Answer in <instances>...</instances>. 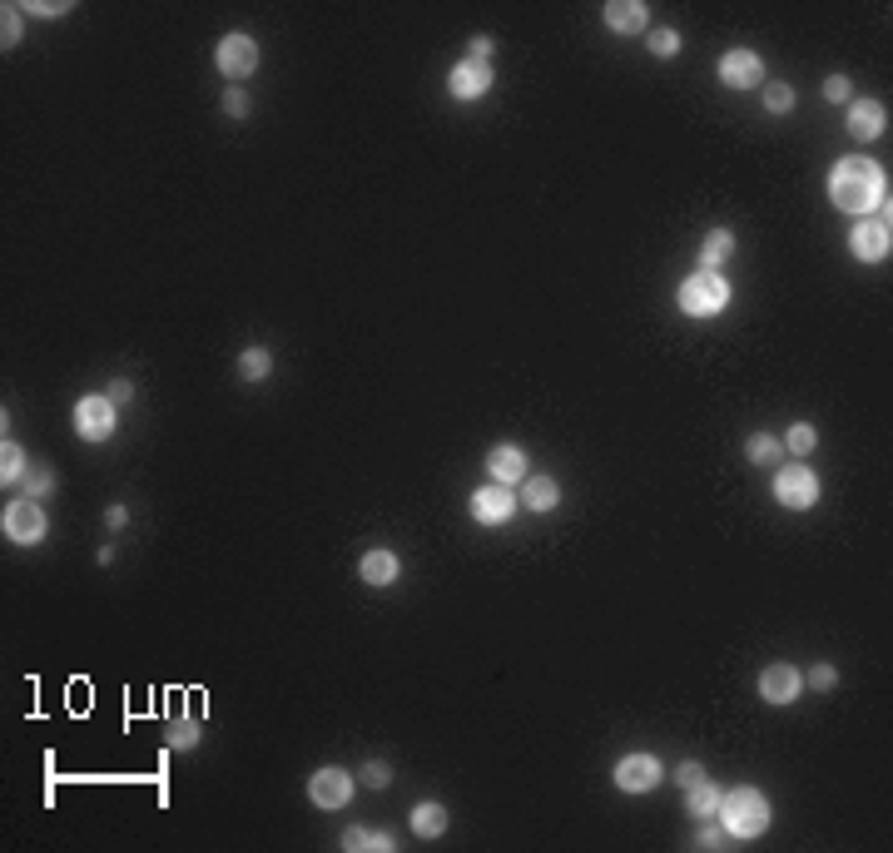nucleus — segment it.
<instances>
[{
	"instance_id": "nucleus-1",
	"label": "nucleus",
	"mask_w": 893,
	"mask_h": 853,
	"mask_svg": "<svg viewBox=\"0 0 893 853\" xmlns=\"http://www.w3.org/2000/svg\"><path fill=\"white\" fill-rule=\"evenodd\" d=\"M829 199L849 213H868L878 203H888V184L878 174V164H868V159H839L829 174Z\"/></svg>"
},
{
	"instance_id": "nucleus-2",
	"label": "nucleus",
	"mask_w": 893,
	"mask_h": 853,
	"mask_svg": "<svg viewBox=\"0 0 893 853\" xmlns=\"http://www.w3.org/2000/svg\"><path fill=\"white\" fill-rule=\"evenodd\" d=\"M720 824L730 828L734 838H754V834H764L770 828V804H764V794H754V789H730V794H720Z\"/></svg>"
},
{
	"instance_id": "nucleus-3",
	"label": "nucleus",
	"mask_w": 893,
	"mask_h": 853,
	"mask_svg": "<svg viewBox=\"0 0 893 853\" xmlns=\"http://www.w3.org/2000/svg\"><path fill=\"white\" fill-rule=\"evenodd\" d=\"M725 303H730V283L710 268H700L695 278L680 283V308L691 317H715V313H725Z\"/></svg>"
},
{
	"instance_id": "nucleus-4",
	"label": "nucleus",
	"mask_w": 893,
	"mask_h": 853,
	"mask_svg": "<svg viewBox=\"0 0 893 853\" xmlns=\"http://www.w3.org/2000/svg\"><path fill=\"white\" fill-rule=\"evenodd\" d=\"M774 496H779V506H789V511H809L819 502V476H814L805 462L784 466V472L774 476Z\"/></svg>"
},
{
	"instance_id": "nucleus-5",
	"label": "nucleus",
	"mask_w": 893,
	"mask_h": 853,
	"mask_svg": "<svg viewBox=\"0 0 893 853\" xmlns=\"http://www.w3.org/2000/svg\"><path fill=\"white\" fill-rule=\"evenodd\" d=\"M0 526H5V536L16 541V546H36V541H45V511L26 496V502H10L5 506Z\"/></svg>"
},
{
	"instance_id": "nucleus-6",
	"label": "nucleus",
	"mask_w": 893,
	"mask_h": 853,
	"mask_svg": "<svg viewBox=\"0 0 893 853\" xmlns=\"http://www.w3.org/2000/svg\"><path fill=\"white\" fill-rule=\"evenodd\" d=\"M75 432H80L85 442H105L109 432H115V402H109V397H85V402H75Z\"/></svg>"
},
{
	"instance_id": "nucleus-7",
	"label": "nucleus",
	"mask_w": 893,
	"mask_h": 853,
	"mask_svg": "<svg viewBox=\"0 0 893 853\" xmlns=\"http://www.w3.org/2000/svg\"><path fill=\"white\" fill-rule=\"evenodd\" d=\"M512 511H516L512 486L492 482V486H482V492H472V516H477L482 526H502V521H512Z\"/></svg>"
},
{
	"instance_id": "nucleus-8",
	"label": "nucleus",
	"mask_w": 893,
	"mask_h": 853,
	"mask_svg": "<svg viewBox=\"0 0 893 853\" xmlns=\"http://www.w3.org/2000/svg\"><path fill=\"white\" fill-rule=\"evenodd\" d=\"M616 784L626 794H650L655 784H660V759L655 754H626L616 765Z\"/></svg>"
},
{
	"instance_id": "nucleus-9",
	"label": "nucleus",
	"mask_w": 893,
	"mask_h": 853,
	"mask_svg": "<svg viewBox=\"0 0 893 853\" xmlns=\"http://www.w3.org/2000/svg\"><path fill=\"white\" fill-rule=\"evenodd\" d=\"M308 794L318 809H343L348 799H353V779L343 775V769H318V775L308 779Z\"/></svg>"
},
{
	"instance_id": "nucleus-10",
	"label": "nucleus",
	"mask_w": 893,
	"mask_h": 853,
	"mask_svg": "<svg viewBox=\"0 0 893 853\" xmlns=\"http://www.w3.org/2000/svg\"><path fill=\"white\" fill-rule=\"evenodd\" d=\"M254 65H258V45L248 40V36H223L219 40V70L229 75V79L254 75Z\"/></svg>"
},
{
	"instance_id": "nucleus-11",
	"label": "nucleus",
	"mask_w": 893,
	"mask_h": 853,
	"mask_svg": "<svg viewBox=\"0 0 893 853\" xmlns=\"http://www.w3.org/2000/svg\"><path fill=\"white\" fill-rule=\"evenodd\" d=\"M720 79H725L730 89H754L764 79V65L754 50H730L725 60H720Z\"/></svg>"
},
{
	"instance_id": "nucleus-12",
	"label": "nucleus",
	"mask_w": 893,
	"mask_h": 853,
	"mask_svg": "<svg viewBox=\"0 0 893 853\" xmlns=\"http://www.w3.org/2000/svg\"><path fill=\"white\" fill-rule=\"evenodd\" d=\"M799 690H805V680H799L794 665H764V675H760L764 704H789V700H799Z\"/></svg>"
},
{
	"instance_id": "nucleus-13",
	"label": "nucleus",
	"mask_w": 893,
	"mask_h": 853,
	"mask_svg": "<svg viewBox=\"0 0 893 853\" xmlns=\"http://www.w3.org/2000/svg\"><path fill=\"white\" fill-rule=\"evenodd\" d=\"M884 124H888V109L878 105V99H854V105H849V134H854L858 144L878 140V134H884Z\"/></svg>"
},
{
	"instance_id": "nucleus-14",
	"label": "nucleus",
	"mask_w": 893,
	"mask_h": 853,
	"mask_svg": "<svg viewBox=\"0 0 893 853\" xmlns=\"http://www.w3.org/2000/svg\"><path fill=\"white\" fill-rule=\"evenodd\" d=\"M849 244H854V254L864 258V264H884V258L893 254V234H888V224H858Z\"/></svg>"
},
{
	"instance_id": "nucleus-15",
	"label": "nucleus",
	"mask_w": 893,
	"mask_h": 853,
	"mask_svg": "<svg viewBox=\"0 0 893 853\" xmlns=\"http://www.w3.org/2000/svg\"><path fill=\"white\" fill-rule=\"evenodd\" d=\"M447 85H452V95H457V99H477V95H487V89H492V70H487V65H477V60H462L457 70H452Z\"/></svg>"
},
{
	"instance_id": "nucleus-16",
	"label": "nucleus",
	"mask_w": 893,
	"mask_h": 853,
	"mask_svg": "<svg viewBox=\"0 0 893 853\" xmlns=\"http://www.w3.org/2000/svg\"><path fill=\"white\" fill-rule=\"evenodd\" d=\"M487 472H492V482H502V486L522 482V476H526V452L512 447V442H502V447L487 457Z\"/></svg>"
},
{
	"instance_id": "nucleus-17",
	"label": "nucleus",
	"mask_w": 893,
	"mask_h": 853,
	"mask_svg": "<svg viewBox=\"0 0 893 853\" xmlns=\"http://www.w3.org/2000/svg\"><path fill=\"white\" fill-rule=\"evenodd\" d=\"M358 576H363L368 586H392V581H398V556H392V551H368L363 561H358Z\"/></svg>"
},
{
	"instance_id": "nucleus-18",
	"label": "nucleus",
	"mask_w": 893,
	"mask_h": 853,
	"mask_svg": "<svg viewBox=\"0 0 893 853\" xmlns=\"http://www.w3.org/2000/svg\"><path fill=\"white\" fill-rule=\"evenodd\" d=\"M606 30H616V36H640L646 30V5H606Z\"/></svg>"
},
{
	"instance_id": "nucleus-19",
	"label": "nucleus",
	"mask_w": 893,
	"mask_h": 853,
	"mask_svg": "<svg viewBox=\"0 0 893 853\" xmlns=\"http://www.w3.org/2000/svg\"><path fill=\"white\" fill-rule=\"evenodd\" d=\"M556 502H561V486L551 482V476H531L526 482V496H522L526 511H551Z\"/></svg>"
},
{
	"instance_id": "nucleus-20",
	"label": "nucleus",
	"mask_w": 893,
	"mask_h": 853,
	"mask_svg": "<svg viewBox=\"0 0 893 853\" xmlns=\"http://www.w3.org/2000/svg\"><path fill=\"white\" fill-rule=\"evenodd\" d=\"M734 254V234L730 229H710V238H705V248H700V264H705L710 273H715L725 258Z\"/></svg>"
},
{
	"instance_id": "nucleus-21",
	"label": "nucleus",
	"mask_w": 893,
	"mask_h": 853,
	"mask_svg": "<svg viewBox=\"0 0 893 853\" xmlns=\"http://www.w3.org/2000/svg\"><path fill=\"white\" fill-rule=\"evenodd\" d=\"M343 848H353V853H363V848H372V853H392V834H382V828H348V834H343Z\"/></svg>"
},
{
	"instance_id": "nucleus-22",
	"label": "nucleus",
	"mask_w": 893,
	"mask_h": 853,
	"mask_svg": "<svg viewBox=\"0 0 893 853\" xmlns=\"http://www.w3.org/2000/svg\"><path fill=\"white\" fill-rule=\"evenodd\" d=\"M412 828H417L422 838H437V834L447 828V809H442V804H432V799L417 804V809H412Z\"/></svg>"
},
{
	"instance_id": "nucleus-23",
	"label": "nucleus",
	"mask_w": 893,
	"mask_h": 853,
	"mask_svg": "<svg viewBox=\"0 0 893 853\" xmlns=\"http://www.w3.org/2000/svg\"><path fill=\"white\" fill-rule=\"evenodd\" d=\"M268 368H274V358H268V348H244V352H239V372H244L248 382L268 378Z\"/></svg>"
},
{
	"instance_id": "nucleus-24",
	"label": "nucleus",
	"mask_w": 893,
	"mask_h": 853,
	"mask_svg": "<svg viewBox=\"0 0 893 853\" xmlns=\"http://www.w3.org/2000/svg\"><path fill=\"white\" fill-rule=\"evenodd\" d=\"M715 809H720V789L700 779L695 789H691V814H695V818H715Z\"/></svg>"
},
{
	"instance_id": "nucleus-25",
	"label": "nucleus",
	"mask_w": 893,
	"mask_h": 853,
	"mask_svg": "<svg viewBox=\"0 0 893 853\" xmlns=\"http://www.w3.org/2000/svg\"><path fill=\"white\" fill-rule=\"evenodd\" d=\"M26 472H30V466H26V452H20L16 442H5V447H0V476H5V482H20Z\"/></svg>"
},
{
	"instance_id": "nucleus-26",
	"label": "nucleus",
	"mask_w": 893,
	"mask_h": 853,
	"mask_svg": "<svg viewBox=\"0 0 893 853\" xmlns=\"http://www.w3.org/2000/svg\"><path fill=\"white\" fill-rule=\"evenodd\" d=\"M744 452H750V462H779V442L770 432H754V437L744 442Z\"/></svg>"
},
{
	"instance_id": "nucleus-27",
	"label": "nucleus",
	"mask_w": 893,
	"mask_h": 853,
	"mask_svg": "<svg viewBox=\"0 0 893 853\" xmlns=\"http://www.w3.org/2000/svg\"><path fill=\"white\" fill-rule=\"evenodd\" d=\"M20 486H26V496H30V502H36V496L55 492V472H45V466H30V472L20 476Z\"/></svg>"
},
{
	"instance_id": "nucleus-28",
	"label": "nucleus",
	"mask_w": 893,
	"mask_h": 853,
	"mask_svg": "<svg viewBox=\"0 0 893 853\" xmlns=\"http://www.w3.org/2000/svg\"><path fill=\"white\" fill-rule=\"evenodd\" d=\"M789 452H794V457H809V452H814V442H819V432H814L809 422H794V427H789Z\"/></svg>"
},
{
	"instance_id": "nucleus-29",
	"label": "nucleus",
	"mask_w": 893,
	"mask_h": 853,
	"mask_svg": "<svg viewBox=\"0 0 893 853\" xmlns=\"http://www.w3.org/2000/svg\"><path fill=\"white\" fill-rule=\"evenodd\" d=\"M169 744H174V749H194L199 744V720H174V724H169Z\"/></svg>"
},
{
	"instance_id": "nucleus-30",
	"label": "nucleus",
	"mask_w": 893,
	"mask_h": 853,
	"mask_svg": "<svg viewBox=\"0 0 893 853\" xmlns=\"http://www.w3.org/2000/svg\"><path fill=\"white\" fill-rule=\"evenodd\" d=\"M764 109H770V115H789V109H794V89L770 85V89H764Z\"/></svg>"
},
{
	"instance_id": "nucleus-31",
	"label": "nucleus",
	"mask_w": 893,
	"mask_h": 853,
	"mask_svg": "<svg viewBox=\"0 0 893 853\" xmlns=\"http://www.w3.org/2000/svg\"><path fill=\"white\" fill-rule=\"evenodd\" d=\"M695 844H700V848H730V844H740V838H734L730 828H700Z\"/></svg>"
},
{
	"instance_id": "nucleus-32",
	"label": "nucleus",
	"mask_w": 893,
	"mask_h": 853,
	"mask_svg": "<svg viewBox=\"0 0 893 853\" xmlns=\"http://www.w3.org/2000/svg\"><path fill=\"white\" fill-rule=\"evenodd\" d=\"M650 50L655 55H675V50H680V36H675V30H650Z\"/></svg>"
},
{
	"instance_id": "nucleus-33",
	"label": "nucleus",
	"mask_w": 893,
	"mask_h": 853,
	"mask_svg": "<svg viewBox=\"0 0 893 853\" xmlns=\"http://www.w3.org/2000/svg\"><path fill=\"white\" fill-rule=\"evenodd\" d=\"M223 115H234V120L248 115V95H244V89H229V95H223Z\"/></svg>"
},
{
	"instance_id": "nucleus-34",
	"label": "nucleus",
	"mask_w": 893,
	"mask_h": 853,
	"mask_svg": "<svg viewBox=\"0 0 893 853\" xmlns=\"http://www.w3.org/2000/svg\"><path fill=\"white\" fill-rule=\"evenodd\" d=\"M363 779H368V789H382V784H388V779H392V769H388V765H382V759H372V765L363 769Z\"/></svg>"
},
{
	"instance_id": "nucleus-35",
	"label": "nucleus",
	"mask_w": 893,
	"mask_h": 853,
	"mask_svg": "<svg viewBox=\"0 0 893 853\" xmlns=\"http://www.w3.org/2000/svg\"><path fill=\"white\" fill-rule=\"evenodd\" d=\"M0 40H5V50H10V45H20V10L5 5V30H0Z\"/></svg>"
},
{
	"instance_id": "nucleus-36",
	"label": "nucleus",
	"mask_w": 893,
	"mask_h": 853,
	"mask_svg": "<svg viewBox=\"0 0 893 853\" xmlns=\"http://www.w3.org/2000/svg\"><path fill=\"white\" fill-rule=\"evenodd\" d=\"M834 680H839V675H834V665H814L809 670V685L814 690H834Z\"/></svg>"
},
{
	"instance_id": "nucleus-37",
	"label": "nucleus",
	"mask_w": 893,
	"mask_h": 853,
	"mask_svg": "<svg viewBox=\"0 0 893 853\" xmlns=\"http://www.w3.org/2000/svg\"><path fill=\"white\" fill-rule=\"evenodd\" d=\"M30 10H36V16H45V20H60L70 5H65V0H36V5H30Z\"/></svg>"
},
{
	"instance_id": "nucleus-38",
	"label": "nucleus",
	"mask_w": 893,
	"mask_h": 853,
	"mask_svg": "<svg viewBox=\"0 0 893 853\" xmlns=\"http://www.w3.org/2000/svg\"><path fill=\"white\" fill-rule=\"evenodd\" d=\"M105 397H109V402H130V397H134V382H130V378H115Z\"/></svg>"
},
{
	"instance_id": "nucleus-39",
	"label": "nucleus",
	"mask_w": 893,
	"mask_h": 853,
	"mask_svg": "<svg viewBox=\"0 0 893 853\" xmlns=\"http://www.w3.org/2000/svg\"><path fill=\"white\" fill-rule=\"evenodd\" d=\"M824 95H829V99H849V79L829 75V79H824Z\"/></svg>"
},
{
	"instance_id": "nucleus-40",
	"label": "nucleus",
	"mask_w": 893,
	"mask_h": 853,
	"mask_svg": "<svg viewBox=\"0 0 893 853\" xmlns=\"http://www.w3.org/2000/svg\"><path fill=\"white\" fill-rule=\"evenodd\" d=\"M675 779H680L685 789H695V784L705 779V765H695V759H691V765H680V775H675Z\"/></svg>"
},
{
	"instance_id": "nucleus-41",
	"label": "nucleus",
	"mask_w": 893,
	"mask_h": 853,
	"mask_svg": "<svg viewBox=\"0 0 893 853\" xmlns=\"http://www.w3.org/2000/svg\"><path fill=\"white\" fill-rule=\"evenodd\" d=\"M492 50H496V45H492L487 36H477V40H472V60H477V65H487V60H492Z\"/></svg>"
},
{
	"instance_id": "nucleus-42",
	"label": "nucleus",
	"mask_w": 893,
	"mask_h": 853,
	"mask_svg": "<svg viewBox=\"0 0 893 853\" xmlns=\"http://www.w3.org/2000/svg\"><path fill=\"white\" fill-rule=\"evenodd\" d=\"M105 521H109V526H124V521H130V511H124V506H109Z\"/></svg>"
}]
</instances>
